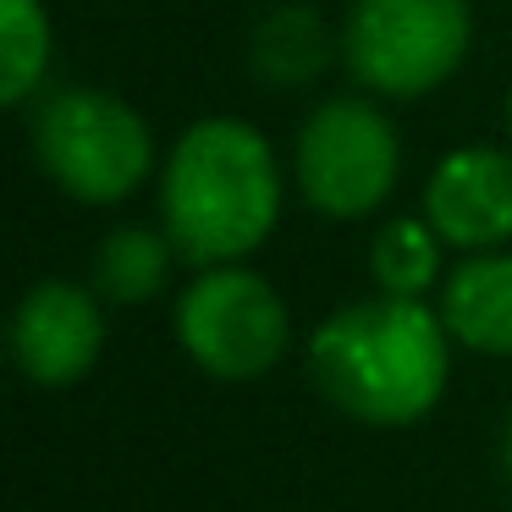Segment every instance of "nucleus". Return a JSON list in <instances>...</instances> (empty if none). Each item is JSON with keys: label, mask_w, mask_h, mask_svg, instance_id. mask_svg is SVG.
Returning a JSON list of instances; mask_svg holds the SVG:
<instances>
[{"label": "nucleus", "mask_w": 512, "mask_h": 512, "mask_svg": "<svg viewBox=\"0 0 512 512\" xmlns=\"http://www.w3.org/2000/svg\"><path fill=\"white\" fill-rule=\"evenodd\" d=\"M292 199L287 155L237 111L193 116L160 155L155 221L182 265H237L276 237Z\"/></svg>", "instance_id": "nucleus-1"}, {"label": "nucleus", "mask_w": 512, "mask_h": 512, "mask_svg": "<svg viewBox=\"0 0 512 512\" xmlns=\"http://www.w3.org/2000/svg\"><path fill=\"white\" fill-rule=\"evenodd\" d=\"M457 342L435 298H369L336 303L303 342V369L325 408L364 430H408L446 402Z\"/></svg>", "instance_id": "nucleus-2"}, {"label": "nucleus", "mask_w": 512, "mask_h": 512, "mask_svg": "<svg viewBox=\"0 0 512 512\" xmlns=\"http://www.w3.org/2000/svg\"><path fill=\"white\" fill-rule=\"evenodd\" d=\"M28 155L61 199L116 210L155 188L166 149L127 94L105 83H61L28 105Z\"/></svg>", "instance_id": "nucleus-3"}, {"label": "nucleus", "mask_w": 512, "mask_h": 512, "mask_svg": "<svg viewBox=\"0 0 512 512\" xmlns=\"http://www.w3.org/2000/svg\"><path fill=\"white\" fill-rule=\"evenodd\" d=\"M287 171L292 199L331 226L386 215L402 182V133L391 105L364 89L314 100L292 133Z\"/></svg>", "instance_id": "nucleus-4"}, {"label": "nucleus", "mask_w": 512, "mask_h": 512, "mask_svg": "<svg viewBox=\"0 0 512 512\" xmlns=\"http://www.w3.org/2000/svg\"><path fill=\"white\" fill-rule=\"evenodd\" d=\"M171 336L199 375L221 386H248L281 369L298 342L292 303L265 270L248 259L237 265H199L171 298Z\"/></svg>", "instance_id": "nucleus-5"}, {"label": "nucleus", "mask_w": 512, "mask_h": 512, "mask_svg": "<svg viewBox=\"0 0 512 512\" xmlns=\"http://www.w3.org/2000/svg\"><path fill=\"white\" fill-rule=\"evenodd\" d=\"M342 72L386 105H419L463 72L474 50V0H347Z\"/></svg>", "instance_id": "nucleus-6"}, {"label": "nucleus", "mask_w": 512, "mask_h": 512, "mask_svg": "<svg viewBox=\"0 0 512 512\" xmlns=\"http://www.w3.org/2000/svg\"><path fill=\"white\" fill-rule=\"evenodd\" d=\"M111 303L94 292V281L72 276H39L23 287L12 303V325H6V353L12 369L34 391H67L89 380L111 342Z\"/></svg>", "instance_id": "nucleus-7"}, {"label": "nucleus", "mask_w": 512, "mask_h": 512, "mask_svg": "<svg viewBox=\"0 0 512 512\" xmlns=\"http://www.w3.org/2000/svg\"><path fill=\"white\" fill-rule=\"evenodd\" d=\"M419 215L452 254L512 248V144H457L424 171Z\"/></svg>", "instance_id": "nucleus-8"}, {"label": "nucleus", "mask_w": 512, "mask_h": 512, "mask_svg": "<svg viewBox=\"0 0 512 512\" xmlns=\"http://www.w3.org/2000/svg\"><path fill=\"white\" fill-rule=\"evenodd\" d=\"M457 353L512 364V248L490 254H457L435 292Z\"/></svg>", "instance_id": "nucleus-9"}, {"label": "nucleus", "mask_w": 512, "mask_h": 512, "mask_svg": "<svg viewBox=\"0 0 512 512\" xmlns=\"http://www.w3.org/2000/svg\"><path fill=\"white\" fill-rule=\"evenodd\" d=\"M248 72L276 94H298L342 67V28H331L309 0H281L248 28Z\"/></svg>", "instance_id": "nucleus-10"}, {"label": "nucleus", "mask_w": 512, "mask_h": 512, "mask_svg": "<svg viewBox=\"0 0 512 512\" xmlns=\"http://www.w3.org/2000/svg\"><path fill=\"white\" fill-rule=\"evenodd\" d=\"M177 243L166 237V226H149V221H122L100 237L94 248V265L89 281L111 309H144V303L166 298L171 281H177Z\"/></svg>", "instance_id": "nucleus-11"}, {"label": "nucleus", "mask_w": 512, "mask_h": 512, "mask_svg": "<svg viewBox=\"0 0 512 512\" xmlns=\"http://www.w3.org/2000/svg\"><path fill=\"white\" fill-rule=\"evenodd\" d=\"M452 259L457 254L419 210L380 215L375 237H369V281H375V292H397V298H435Z\"/></svg>", "instance_id": "nucleus-12"}, {"label": "nucleus", "mask_w": 512, "mask_h": 512, "mask_svg": "<svg viewBox=\"0 0 512 512\" xmlns=\"http://www.w3.org/2000/svg\"><path fill=\"white\" fill-rule=\"evenodd\" d=\"M56 23L45 0H0V100L28 111L50 89Z\"/></svg>", "instance_id": "nucleus-13"}, {"label": "nucleus", "mask_w": 512, "mask_h": 512, "mask_svg": "<svg viewBox=\"0 0 512 512\" xmlns=\"http://www.w3.org/2000/svg\"><path fill=\"white\" fill-rule=\"evenodd\" d=\"M501 468H507V479H512V413H507V424H501Z\"/></svg>", "instance_id": "nucleus-14"}, {"label": "nucleus", "mask_w": 512, "mask_h": 512, "mask_svg": "<svg viewBox=\"0 0 512 512\" xmlns=\"http://www.w3.org/2000/svg\"><path fill=\"white\" fill-rule=\"evenodd\" d=\"M501 127H507V144H512V78H507V100H501Z\"/></svg>", "instance_id": "nucleus-15"}]
</instances>
